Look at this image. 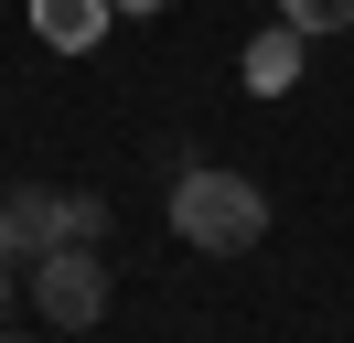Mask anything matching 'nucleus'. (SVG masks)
Returning <instances> with one entry per match:
<instances>
[{"mask_svg":"<svg viewBox=\"0 0 354 343\" xmlns=\"http://www.w3.org/2000/svg\"><path fill=\"white\" fill-rule=\"evenodd\" d=\"M0 343H32V333H0Z\"/></svg>","mask_w":354,"mask_h":343,"instance_id":"9","label":"nucleus"},{"mask_svg":"<svg viewBox=\"0 0 354 343\" xmlns=\"http://www.w3.org/2000/svg\"><path fill=\"white\" fill-rule=\"evenodd\" d=\"M97 236H108V204L97 193H65V247H97Z\"/></svg>","mask_w":354,"mask_h":343,"instance_id":"6","label":"nucleus"},{"mask_svg":"<svg viewBox=\"0 0 354 343\" xmlns=\"http://www.w3.org/2000/svg\"><path fill=\"white\" fill-rule=\"evenodd\" d=\"M279 21H290L301 43H322V33H344V21H354V0H279Z\"/></svg>","mask_w":354,"mask_h":343,"instance_id":"5","label":"nucleus"},{"mask_svg":"<svg viewBox=\"0 0 354 343\" xmlns=\"http://www.w3.org/2000/svg\"><path fill=\"white\" fill-rule=\"evenodd\" d=\"M44 247H65V193H0V257L32 268Z\"/></svg>","mask_w":354,"mask_h":343,"instance_id":"3","label":"nucleus"},{"mask_svg":"<svg viewBox=\"0 0 354 343\" xmlns=\"http://www.w3.org/2000/svg\"><path fill=\"white\" fill-rule=\"evenodd\" d=\"M11 279H22V268H11V257H0V311H11Z\"/></svg>","mask_w":354,"mask_h":343,"instance_id":"8","label":"nucleus"},{"mask_svg":"<svg viewBox=\"0 0 354 343\" xmlns=\"http://www.w3.org/2000/svg\"><path fill=\"white\" fill-rule=\"evenodd\" d=\"M32 33L65 43V54H86V43L108 33V0H32Z\"/></svg>","mask_w":354,"mask_h":343,"instance_id":"4","label":"nucleus"},{"mask_svg":"<svg viewBox=\"0 0 354 343\" xmlns=\"http://www.w3.org/2000/svg\"><path fill=\"white\" fill-rule=\"evenodd\" d=\"M172 236L204 247V257H247V247H268V193L247 183V172L194 161V172L172 183Z\"/></svg>","mask_w":354,"mask_h":343,"instance_id":"1","label":"nucleus"},{"mask_svg":"<svg viewBox=\"0 0 354 343\" xmlns=\"http://www.w3.org/2000/svg\"><path fill=\"white\" fill-rule=\"evenodd\" d=\"M247 64H258V86H279V75H301V33H279V43H258V54H247Z\"/></svg>","mask_w":354,"mask_h":343,"instance_id":"7","label":"nucleus"},{"mask_svg":"<svg viewBox=\"0 0 354 343\" xmlns=\"http://www.w3.org/2000/svg\"><path fill=\"white\" fill-rule=\"evenodd\" d=\"M32 311H44L54 333H86V322L108 311V257L97 247H44L32 257Z\"/></svg>","mask_w":354,"mask_h":343,"instance_id":"2","label":"nucleus"}]
</instances>
